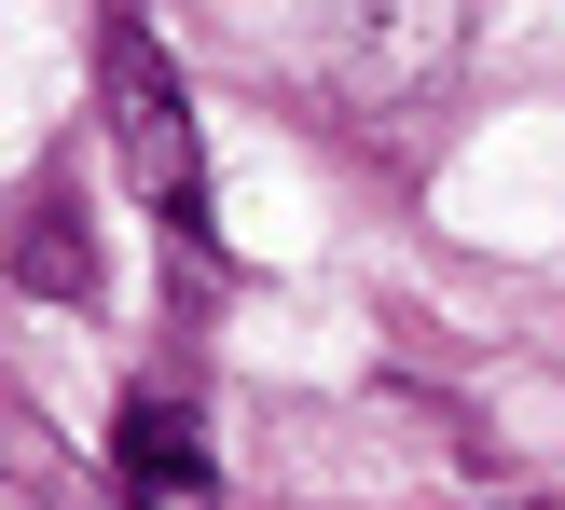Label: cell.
Segmentation results:
<instances>
[{
	"mask_svg": "<svg viewBox=\"0 0 565 510\" xmlns=\"http://www.w3.org/2000/svg\"><path fill=\"white\" fill-rule=\"evenodd\" d=\"M14 290H55V304H83L97 290V248H83V208L70 193H28V221H14Z\"/></svg>",
	"mask_w": 565,
	"mask_h": 510,
	"instance_id": "277c9868",
	"label": "cell"
},
{
	"mask_svg": "<svg viewBox=\"0 0 565 510\" xmlns=\"http://www.w3.org/2000/svg\"><path fill=\"white\" fill-rule=\"evenodd\" d=\"M511 510H552V497H511Z\"/></svg>",
	"mask_w": 565,
	"mask_h": 510,
	"instance_id": "5b68a950",
	"label": "cell"
},
{
	"mask_svg": "<svg viewBox=\"0 0 565 510\" xmlns=\"http://www.w3.org/2000/svg\"><path fill=\"white\" fill-rule=\"evenodd\" d=\"M110 484H125V510H221L207 428H193L166 386H138V401L110 414Z\"/></svg>",
	"mask_w": 565,
	"mask_h": 510,
	"instance_id": "3957f363",
	"label": "cell"
},
{
	"mask_svg": "<svg viewBox=\"0 0 565 510\" xmlns=\"http://www.w3.org/2000/svg\"><path fill=\"white\" fill-rule=\"evenodd\" d=\"M97 125H110V152H125V180H138V208H152V221H207L193 97H180V70H166V42H152L138 14L97 28Z\"/></svg>",
	"mask_w": 565,
	"mask_h": 510,
	"instance_id": "6da1fadb",
	"label": "cell"
},
{
	"mask_svg": "<svg viewBox=\"0 0 565 510\" xmlns=\"http://www.w3.org/2000/svg\"><path fill=\"white\" fill-rule=\"evenodd\" d=\"M469 42V0H331V83L345 110H414Z\"/></svg>",
	"mask_w": 565,
	"mask_h": 510,
	"instance_id": "7a4b0ae2",
	"label": "cell"
}]
</instances>
